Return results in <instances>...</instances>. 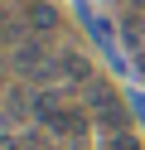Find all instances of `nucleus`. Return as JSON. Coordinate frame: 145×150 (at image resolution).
<instances>
[{"mask_svg": "<svg viewBox=\"0 0 145 150\" xmlns=\"http://www.w3.org/2000/svg\"><path fill=\"white\" fill-rule=\"evenodd\" d=\"M34 121H39L44 131H53L58 140H82V136H87V126H92L87 107H73V102H68L58 87L34 92Z\"/></svg>", "mask_w": 145, "mask_h": 150, "instance_id": "f257e3e1", "label": "nucleus"}, {"mask_svg": "<svg viewBox=\"0 0 145 150\" xmlns=\"http://www.w3.org/2000/svg\"><path fill=\"white\" fill-rule=\"evenodd\" d=\"M87 116H92V126L102 131V136H121V131H131V121H135L131 102H126L111 82H102V78L87 82Z\"/></svg>", "mask_w": 145, "mask_h": 150, "instance_id": "f03ea898", "label": "nucleus"}, {"mask_svg": "<svg viewBox=\"0 0 145 150\" xmlns=\"http://www.w3.org/2000/svg\"><path fill=\"white\" fill-rule=\"evenodd\" d=\"M73 10H77V20H82V29L92 34V44L106 53V63L121 73V68H126V58H121V49H116V24H111V20H102V15L92 10V0H77Z\"/></svg>", "mask_w": 145, "mask_h": 150, "instance_id": "7ed1b4c3", "label": "nucleus"}, {"mask_svg": "<svg viewBox=\"0 0 145 150\" xmlns=\"http://www.w3.org/2000/svg\"><path fill=\"white\" fill-rule=\"evenodd\" d=\"M53 78L82 82V87H87V82H92V63H87L77 49H58V53H53Z\"/></svg>", "mask_w": 145, "mask_h": 150, "instance_id": "20e7f679", "label": "nucleus"}, {"mask_svg": "<svg viewBox=\"0 0 145 150\" xmlns=\"http://www.w3.org/2000/svg\"><path fill=\"white\" fill-rule=\"evenodd\" d=\"M24 24L34 34H53L58 29V10L48 5V0H29V5H24Z\"/></svg>", "mask_w": 145, "mask_h": 150, "instance_id": "39448f33", "label": "nucleus"}, {"mask_svg": "<svg viewBox=\"0 0 145 150\" xmlns=\"http://www.w3.org/2000/svg\"><path fill=\"white\" fill-rule=\"evenodd\" d=\"M97 150H145V145L131 136V131H121V136H102V145H97Z\"/></svg>", "mask_w": 145, "mask_h": 150, "instance_id": "423d86ee", "label": "nucleus"}, {"mask_svg": "<svg viewBox=\"0 0 145 150\" xmlns=\"http://www.w3.org/2000/svg\"><path fill=\"white\" fill-rule=\"evenodd\" d=\"M126 102H131V116L145 126V92H140V87H135V92H126Z\"/></svg>", "mask_w": 145, "mask_h": 150, "instance_id": "0eeeda50", "label": "nucleus"}, {"mask_svg": "<svg viewBox=\"0 0 145 150\" xmlns=\"http://www.w3.org/2000/svg\"><path fill=\"white\" fill-rule=\"evenodd\" d=\"M0 39H10V29H5V10H0Z\"/></svg>", "mask_w": 145, "mask_h": 150, "instance_id": "6e6552de", "label": "nucleus"}, {"mask_svg": "<svg viewBox=\"0 0 145 150\" xmlns=\"http://www.w3.org/2000/svg\"><path fill=\"white\" fill-rule=\"evenodd\" d=\"M126 5H131V10H145V0H126Z\"/></svg>", "mask_w": 145, "mask_h": 150, "instance_id": "1a4fd4ad", "label": "nucleus"}]
</instances>
